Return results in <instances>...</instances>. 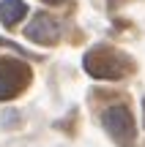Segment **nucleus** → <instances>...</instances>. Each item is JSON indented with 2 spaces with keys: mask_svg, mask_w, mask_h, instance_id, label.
Masks as SVG:
<instances>
[{
  "mask_svg": "<svg viewBox=\"0 0 145 147\" xmlns=\"http://www.w3.org/2000/svg\"><path fill=\"white\" fill-rule=\"evenodd\" d=\"M82 65L93 79H110V82L123 79L131 71V60L112 47H93L91 52H85Z\"/></svg>",
  "mask_w": 145,
  "mask_h": 147,
  "instance_id": "1",
  "label": "nucleus"
},
{
  "mask_svg": "<svg viewBox=\"0 0 145 147\" xmlns=\"http://www.w3.org/2000/svg\"><path fill=\"white\" fill-rule=\"evenodd\" d=\"M101 125L104 131L110 134L118 147H134V139H137V125H134V117H131L129 106L123 104H112L101 112Z\"/></svg>",
  "mask_w": 145,
  "mask_h": 147,
  "instance_id": "2",
  "label": "nucleus"
},
{
  "mask_svg": "<svg viewBox=\"0 0 145 147\" xmlns=\"http://www.w3.org/2000/svg\"><path fill=\"white\" fill-rule=\"evenodd\" d=\"M30 82V68L22 60L0 57V101L16 98Z\"/></svg>",
  "mask_w": 145,
  "mask_h": 147,
  "instance_id": "3",
  "label": "nucleus"
},
{
  "mask_svg": "<svg viewBox=\"0 0 145 147\" xmlns=\"http://www.w3.org/2000/svg\"><path fill=\"white\" fill-rule=\"evenodd\" d=\"M25 36L30 38L33 44H44V47H49V44H58V38H60V25H58L49 14H38L36 19L25 27Z\"/></svg>",
  "mask_w": 145,
  "mask_h": 147,
  "instance_id": "4",
  "label": "nucleus"
},
{
  "mask_svg": "<svg viewBox=\"0 0 145 147\" xmlns=\"http://www.w3.org/2000/svg\"><path fill=\"white\" fill-rule=\"evenodd\" d=\"M25 14H27L25 0H0V22L5 27H14L16 22H22Z\"/></svg>",
  "mask_w": 145,
  "mask_h": 147,
  "instance_id": "5",
  "label": "nucleus"
},
{
  "mask_svg": "<svg viewBox=\"0 0 145 147\" xmlns=\"http://www.w3.org/2000/svg\"><path fill=\"white\" fill-rule=\"evenodd\" d=\"M44 3H49V5H60V3H66V0H44Z\"/></svg>",
  "mask_w": 145,
  "mask_h": 147,
  "instance_id": "6",
  "label": "nucleus"
},
{
  "mask_svg": "<svg viewBox=\"0 0 145 147\" xmlns=\"http://www.w3.org/2000/svg\"><path fill=\"white\" fill-rule=\"evenodd\" d=\"M142 120H145V98H142Z\"/></svg>",
  "mask_w": 145,
  "mask_h": 147,
  "instance_id": "7",
  "label": "nucleus"
}]
</instances>
